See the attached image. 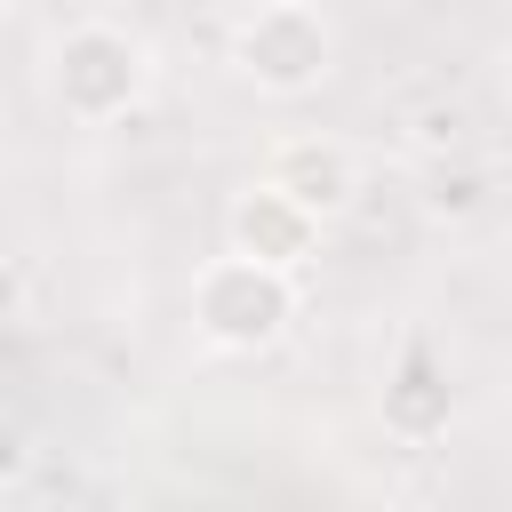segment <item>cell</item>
Returning <instances> with one entry per match:
<instances>
[{
  "label": "cell",
  "instance_id": "6da1fadb",
  "mask_svg": "<svg viewBox=\"0 0 512 512\" xmlns=\"http://www.w3.org/2000/svg\"><path fill=\"white\" fill-rule=\"evenodd\" d=\"M144 88H152V48L128 24L88 16V24L56 32V48H48V96H56L64 120L112 128V120H128L144 104Z\"/></svg>",
  "mask_w": 512,
  "mask_h": 512
},
{
  "label": "cell",
  "instance_id": "7a4b0ae2",
  "mask_svg": "<svg viewBox=\"0 0 512 512\" xmlns=\"http://www.w3.org/2000/svg\"><path fill=\"white\" fill-rule=\"evenodd\" d=\"M232 72L256 96H312L336 72V24L312 0H256L232 24Z\"/></svg>",
  "mask_w": 512,
  "mask_h": 512
},
{
  "label": "cell",
  "instance_id": "3957f363",
  "mask_svg": "<svg viewBox=\"0 0 512 512\" xmlns=\"http://www.w3.org/2000/svg\"><path fill=\"white\" fill-rule=\"evenodd\" d=\"M288 320H296V272H272L232 248L192 272V328L216 352H264L288 336Z\"/></svg>",
  "mask_w": 512,
  "mask_h": 512
},
{
  "label": "cell",
  "instance_id": "277c9868",
  "mask_svg": "<svg viewBox=\"0 0 512 512\" xmlns=\"http://www.w3.org/2000/svg\"><path fill=\"white\" fill-rule=\"evenodd\" d=\"M320 216H304L280 184H248L240 200H232V216H224V248L232 256H256V264H272V272H304L312 264V248H320Z\"/></svg>",
  "mask_w": 512,
  "mask_h": 512
},
{
  "label": "cell",
  "instance_id": "5b68a950",
  "mask_svg": "<svg viewBox=\"0 0 512 512\" xmlns=\"http://www.w3.org/2000/svg\"><path fill=\"white\" fill-rule=\"evenodd\" d=\"M264 184H280L304 216L336 224V216L360 200V160H352V144H336V136H288V144L272 152Z\"/></svg>",
  "mask_w": 512,
  "mask_h": 512
},
{
  "label": "cell",
  "instance_id": "8992f818",
  "mask_svg": "<svg viewBox=\"0 0 512 512\" xmlns=\"http://www.w3.org/2000/svg\"><path fill=\"white\" fill-rule=\"evenodd\" d=\"M448 408H456V392H448L440 352H432L424 336H408V344H400V368H392V384H384V424H392L400 440H432V432H448Z\"/></svg>",
  "mask_w": 512,
  "mask_h": 512
}]
</instances>
